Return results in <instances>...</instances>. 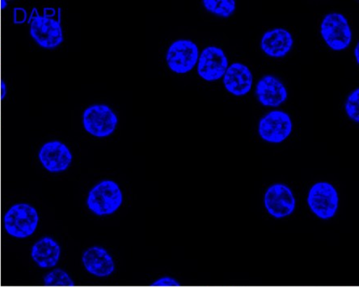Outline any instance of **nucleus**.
Segmentation results:
<instances>
[{
    "label": "nucleus",
    "mask_w": 359,
    "mask_h": 288,
    "mask_svg": "<svg viewBox=\"0 0 359 288\" xmlns=\"http://www.w3.org/2000/svg\"><path fill=\"white\" fill-rule=\"evenodd\" d=\"M123 203V193L117 182L104 180L89 191L86 204L88 210L97 217L110 216Z\"/></svg>",
    "instance_id": "1"
},
{
    "label": "nucleus",
    "mask_w": 359,
    "mask_h": 288,
    "mask_svg": "<svg viewBox=\"0 0 359 288\" xmlns=\"http://www.w3.org/2000/svg\"><path fill=\"white\" fill-rule=\"evenodd\" d=\"M39 214L29 203H17L4 217V228L11 237L25 239L31 237L39 224Z\"/></svg>",
    "instance_id": "2"
},
{
    "label": "nucleus",
    "mask_w": 359,
    "mask_h": 288,
    "mask_svg": "<svg viewBox=\"0 0 359 288\" xmlns=\"http://www.w3.org/2000/svg\"><path fill=\"white\" fill-rule=\"evenodd\" d=\"M307 202L311 212L316 217L328 221L334 218L339 210V196L331 183L320 181L311 187Z\"/></svg>",
    "instance_id": "3"
},
{
    "label": "nucleus",
    "mask_w": 359,
    "mask_h": 288,
    "mask_svg": "<svg viewBox=\"0 0 359 288\" xmlns=\"http://www.w3.org/2000/svg\"><path fill=\"white\" fill-rule=\"evenodd\" d=\"M320 35L332 50L342 51L350 46L352 31L344 15L337 13L327 14L320 24Z\"/></svg>",
    "instance_id": "4"
},
{
    "label": "nucleus",
    "mask_w": 359,
    "mask_h": 288,
    "mask_svg": "<svg viewBox=\"0 0 359 288\" xmlns=\"http://www.w3.org/2000/svg\"><path fill=\"white\" fill-rule=\"evenodd\" d=\"M30 35L36 43L46 49H54L63 41L62 29L60 20L51 15H41L34 9L30 18Z\"/></svg>",
    "instance_id": "5"
},
{
    "label": "nucleus",
    "mask_w": 359,
    "mask_h": 288,
    "mask_svg": "<svg viewBox=\"0 0 359 288\" xmlns=\"http://www.w3.org/2000/svg\"><path fill=\"white\" fill-rule=\"evenodd\" d=\"M118 123L117 115L107 104H94L83 114L84 129L95 137H108L115 132Z\"/></svg>",
    "instance_id": "6"
},
{
    "label": "nucleus",
    "mask_w": 359,
    "mask_h": 288,
    "mask_svg": "<svg viewBox=\"0 0 359 288\" xmlns=\"http://www.w3.org/2000/svg\"><path fill=\"white\" fill-rule=\"evenodd\" d=\"M198 57V46L191 40L181 39L174 41L168 49L166 62L172 71L182 75L194 69Z\"/></svg>",
    "instance_id": "7"
},
{
    "label": "nucleus",
    "mask_w": 359,
    "mask_h": 288,
    "mask_svg": "<svg viewBox=\"0 0 359 288\" xmlns=\"http://www.w3.org/2000/svg\"><path fill=\"white\" fill-rule=\"evenodd\" d=\"M293 123L290 115L281 111L268 113L258 123V134L266 142L281 144L292 133Z\"/></svg>",
    "instance_id": "8"
},
{
    "label": "nucleus",
    "mask_w": 359,
    "mask_h": 288,
    "mask_svg": "<svg viewBox=\"0 0 359 288\" xmlns=\"http://www.w3.org/2000/svg\"><path fill=\"white\" fill-rule=\"evenodd\" d=\"M264 205L272 217L283 219L293 214L297 207V200L292 188L277 183L267 188L264 196Z\"/></svg>",
    "instance_id": "9"
},
{
    "label": "nucleus",
    "mask_w": 359,
    "mask_h": 288,
    "mask_svg": "<svg viewBox=\"0 0 359 288\" xmlns=\"http://www.w3.org/2000/svg\"><path fill=\"white\" fill-rule=\"evenodd\" d=\"M198 74L205 81L214 82L223 78L229 67L224 51L217 46H208L199 55Z\"/></svg>",
    "instance_id": "10"
},
{
    "label": "nucleus",
    "mask_w": 359,
    "mask_h": 288,
    "mask_svg": "<svg viewBox=\"0 0 359 288\" xmlns=\"http://www.w3.org/2000/svg\"><path fill=\"white\" fill-rule=\"evenodd\" d=\"M39 158L47 171L57 174L66 171L71 166L73 156L66 144L59 140H53L41 146Z\"/></svg>",
    "instance_id": "11"
},
{
    "label": "nucleus",
    "mask_w": 359,
    "mask_h": 288,
    "mask_svg": "<svg viewBox=\"0 0 359 288\" xmlns=\"http://www.w3.org/2000/svg\"><path fill=\"white\" fill-rule=\"evenodd\" d=\"M256 96L262 106L276 108L287 101L288 92L286 86L278 78L266 75L257 83Z\"/></svg>",
    "instance_id": "12"
},
{
    "label": "nucleus",
    "mask_w": 359,
    "mask_h": 288,
    "mask_svg": "<svg viewBox=\"0 0 359 288\" xmlns=\"http://www.w3.org/2000/svg\"><path fill=\"white\" fill-rule=\"evenodd\" d=\"M82 263L89 274L98 277H107L115 270L113 256L108 251L100 246H93L82 255Z\"/></svg>",
    "instance_id": "13"
},
{
    "label": "nucleus",
    "mask_w": 359,
    "mask_h": 288,
    "mask_svg": "<svg viewBox=\"0 0 359 288\" xmlns=\"http://www.w3.org/2000/svg\"><path fill=\"white\" fill-rule=\"evenodd\" d=\"M223 78L226 90L233 96H245L251 91L252 73L249 67L241 62H234L229 66Z\"/></svg>",
    "instance_id": "14"
},
{
    "label": "nucleus",
    "mask_w": 359,
    "mask_h": 288,
    "mask_svg": "<svg viewBox=\"0 0 359 288\" xmlns=\"http://www.w3.org/2000/svg\"><path fill=\"white\" fill-rule=\"evenodd\" d=\"M294 39L288 30L278 28L268 30L263 34L261 48L264 53L273 59H281L292 50Z\"/></svg>",
    "instance_id": "15"
},
{
    "label": "nucleus",
    "mask_w": 359,
    "mask_h": 288,
    "mask_svg": "<svg viewBox=\"0 0 359 288\" xmlns=\"http://www.w3.org/2000/svg\"><path fill=\"white\" fill-rule=\"evenodd\" d=\"M62 249L54 238L44 237L31 249V258L41 269L54 268L61 258Z\"/></svg>",
    "instance_id": "16"
},
{
    "label": "nucleus",
    "mask_w": 359,
    "mask_h": 288,
    "mask_svg": "<svg viewBox=\"0 0 359 288\" xmlns=\"http://www.w3.org/2000/svg\"><path fill=\"white\" fill-rule=\"evenodd\" d=\"M203 4L209 13L223 18H230L236 9L235 0H203Z\"/></svg>",
    "instance_id": "17"
},
{
    "label": "nucleus",
    "mask_w": 359,
    "mask_h": 288,
    "mask_svg": "<svg viewBox=\"0 0 359 288\" xmlns=\"http://www.w3.org/2000/svg\"><path fill=\"white\" fill-rule=\"evenodd\" d=\"M44 285L46 287H74V282L67 272L62 269H55L44 277Z\"/></svg>",
    "instance_id": "18"
},
{
    "label": "nucleus",
    "mask_w": 359,
    "mask_h": 288,
    "mask_svg": "<svg viewBox=\"0 0 359 288\" xmlns=\"http://www.w3.org/2000/svg\"><path fill=\"white\" fill-rule=\"evenodd\" d=\"M345 109L348 118L352 121L359 123V88H357L352 91L348 96L346 103Z\"/></svg>",
    "instance_id": "19"
},
{
    "label": "nucleus",
    "mask_w": 359,
    "mask_h": 288,
    "mask_svg": "<svg viewBox=\"0 0 359 288\" xmlns=\"http://www.w3.org/2000/svg\"><path fill=\"white\" fill-rule=\"evenodd\" d=\"M181 284L178 281L172 279L170 277H163L161 279L153 282L151 286L152 287H178Z\"/></svg>",
    "instance_id": "20"
},
{
    "label": "nucleus",
    "mask_w": 359,
    "mask_h": 288,
    "mask_svg": "<svg viewBox=\"0 0 359 288\" xmlns=\"http://www.w3.org/2000/svg\"><path fill=\"white\" fill-rule=\"evenodd\" d=\"M13 17L15 24H23L27 18V13L24 8H17L14 10Z\"/></svg>",
    "instance_id": "21"
},
{
    "label": "nucleus",
    "mask_w": 359,
    "mask_h": 288,
    "mask_svg": "<svg viewBox=\"0 0 359 288\" xmlns=\"http://www.w3.org/2000/svg\"><path fill=\"white\" fill-rule=\"evenodd\" d=\"M355 56L356 59L357 64H359V43L357 44L355 49Z\"/></svg>",
    "instance_id": "22"
},
{
    "label": "nucleus",
    "mask_w": 359,
    "mask_h": 288,
    "mask_svg": "<svg viewBox=\"0 0 359 288\" xmlns=\"http://www.w3.org/2000/svg\"><path fill=\"white\" fill-rule=\"evenodd\" d=\"M2 89H3L2 98L4 99V96H5V93H6V85H5V83L4 82L2 83Z\"/></svg>",
    "instance_id": "23"
},
{
    "label": "nucleus",
    "mask_w": 359,
    "mask_h": 288,
    "mask_svg": "<svg viewBox=\"0 0 359 288\" xmlns=\"http://www.w3.org/2000/svg\"><path fill=\"white\" fill-rule=\"evenodd\" d=\"M1 8L4 9L5 6H7V2L6 1H1Z\"/></svg>",
    "instance_id": "24"
}]
</instances>
